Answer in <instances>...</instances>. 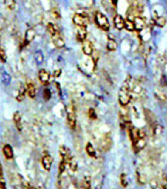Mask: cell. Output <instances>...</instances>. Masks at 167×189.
<instances>
[{"label": "cell", "instance_id": "1", "mask_svg": "<svg viewBox=\"0 0 167 189\" xmlns=\"http://www.w3.org/2000/svg\"><path fill=\"white\" fill-rule=\"evenodd\" d=\"M132 97L131 94V85H130V80L127 79L124 83H123L122 87L120 88L119 94H118V100L119 103L122 106H128Z\"/></svg>", "mask_w": 167, "mask_h": 189}, {"label": "cell", "instance_id": "2", "mask_svg": "<svg viewBox=\"0 0 167 189\" xmlns=\"http://www.w3.org/2000/svg\"><path fill=\"white\" fill-rule=\"evenodd\" d=\"M146 145V138L145 131L142 129H138V136H137L136 140L133 142V147L136 152L142 151Z\"/></svg>", "mask_w": 167, "mask_h": 189}, {"label": "cell", "instance_id": "3", "mask_svg": "<svg viewBox=\"0 0 167 189\" xmlns=\"http://www.w3.org/2000/svg\"><path fill=\"white\" fill-rule=\"evenodd\" d=\"M95 23L96 25L103 31H109L110 25L108 22V19L104 14H102L101 12H96L95 13Z\"/></svg>", "mask_w": 167, "mask_h": 189}, {"label": "cell", "instance_id": "4", "mask_svg": "<svg viewBox=\"0 0 167 189\" xmlns=\"http://www.w3.org/2000/svg\"><path fill=\"white\" fill-rule=\"evenodd\" d=\"M145 116H146V122L149 123V125L151 129L152 133H155L156 128H157L158 124H157V119H156V116L154 115V113L152 111H150L149 109H145Z\"/></svg>", "mask_w": 167, "mask_h": 189}, {"label": "cell", "instance_id": "5", "mask_svg": "<svg viewBox=\"0 0 167 189\" xmlns=\"http://www.w3.org/2000/svg\"><path fill=\"white\" fill-rule=\"evenodd\" d=\"M73 22L78 27H86L89 23V17L81 14H75L73 17Z\"/></svg>", "mask_w": 167, "mask_h": 189}, {"label": "cell", "instance_id": "6", "mask_svg": "<svg viewBox=\"0 0 167 189\" xmlns=\"http://www.w3.org/2000/svg\"><path fill=\"white\" fill-rule=\"evenodd\" d=\"M67 120H68L69 126L71 127L72 129H75L77 119H76L75 111H74V109H73V107H71V106H69L68 109H67Z\"/></svg>", "mask_w": 167, "mask_h": 189}, {"label": "cell", "instance_id": "7", "mask_svg": "<svg viewBox=\"0 0 167 189\" xmlns=\"http://www.w3.org/2000/svg\"><path fill=\"white\" fill-rule=\"evenodd\" d=\"M38 78L43 85H46V84H48L49 81H50V74H49L48 71H46L44 69H41V70H39Z\"/></svg>", "mask_w": 167, "mask_h": 189}, {"label": "cell", "instance_id": "8", "mask_svg": "<svg viewBox=\"0 0 167 189\" xmlns=\"http://www.w3.org/2000/svg\"><path fill=\"white\" fill-rule=\"evenodd\" d=\"M41 163H42V167H43L44 170H50L51 165H52V163H53V158H52L51 156H50V155H45V156L42 158Z\"/></svg>", "mask_w": 167, "mask_h": 189}, {"label": "cell", "instance_id": "9", "mask_svg": "<svg viewBox=\"0 0 167 189\" xmlns=\"http://www.w3.org/2000/svg\"><path fill=\"white\" fill-rule=\"evenodd\" d=\"M59 152H60V155H61V157L63 158V160H64L66 161V164H67V161H68L70 158H72L71 152H70V150L68 149V148H66L64 146L60 147Z\"/></svg>", "mask_w": 167, "mask_h": 189}, {"label": "cell", "instance_id": "10", "mask_svg": "<svg viewBox=\"0 0 167 189\" xmlns=\"http://www.w3.org/2000/svg\"><path fill=\"white\" fill-rule=\"evenodd\" d=\"M35 30H33V29H29L28 31L26 32V35H25V42H24V45H29L30 42H33V39H35Z\"/></svg>", "mask_w": 167, "mask_h": 189}, {"label": "cell", "instance_id": "11", "mask_svg": "<svg viewBox=\"0 0 167 189\" xmlns=\"http://www.w3.org/2000/svg\"><path fill=\"white\" fill-rule=\"evenodd\" d=\"M134 26H135V30L136 31H142V30L145 28V21H143V19L142 17H136L135 20H134Z\"/></svg>", "mask_w": 167, "mask_h": 189}, {"label": "cell", "instance_id": "12", "mask_svg": "<svg viewBox=\"0 0 167 189\" xmlns=\"http://www.w3.org/2000/svg\"><path fill=\"white\" fill-rule=\"evenodd\" d=\"M77 39L80 42H85L86 39V27H79L77 32Z\"/></svg>", "mask_w": 167, "mask_h": 189}, {"label": "cell", "instance_id": "13", "mask_svg": "<svg viewBox=\"0 0 167 189\" xmlns=\"http://www.w3.org/2000/svg\"><path fill=\"white\" fill-rule=\"evenodd\" d=\"M124 23L125 20L123 19V17L121 15H116L114 17V26L117 30H122L124 28Z\"/></svg>", "mask_w": 167, "mask_h": 189}, {"label": "cell", "instance_id": "14", "mask_svg": "<svg viewBox=\"0 0 167 189\" xmlns=\"http://www.w3.org/2000/svg\"><path fill=\"white\" fill-rule=\"evenodd\" d=\"M53 43H54V45L57 47V48H62V47H64L65 45L64 39L61 38V36H60L59 33L53 36Z\"/></svg>", "mask_w": 167, "mask_h": 189}, {"label": "cell", "instance_id": "15", "mask_svg": "<svg viewBox=\"0 0 167 189\" xmlns=\"http://www.w3.org/2000/svg\"><path fill=\"white\" fill-rule=\"evenodd\" d=\"M3 154H4V156H5L6 158H7V160H11V158H13V156H14V153H13L12 147L10 146L9 144L5 145V146L3 147Z\"/></svg>", "mask_w": 167, "mask_h": 189}, {"label": "cell", "instance_id": "16", "mask_svg": "<svg viewBox=\"0 0 167 189\" xmlns=\"http://www.w3.org/2000/svg\"><path fill=\"white\" fill-rule=\"evenodd\" d=\"M27 93H28L29 97H31V99H35V94H36L35 87L31 82H29L28 84H27Z\"/></svg>", "mask_w": 167, "mask_h": 189}, {"label": "cell", "instance_id": "17", "mask_svg": "<svg viewBox=\"0 0 167 189\" xmlns=\"http://www.w3.org/2000/svg\"><path fill=\"white\" fill-rule=\"evenodd\" d=\"M13 119H14V122L16 124L17 128L21 131L22 130V114H21V112H19V111L15 112L14 116H13Z\"/></svg>", "mask_w": 167, "mask_h": 189}, {"label": "cell", "instance_id": "18", "mask_svg": "<svg viewBox=\"0 0 167 189\" xmlns=\"http://www.w3.org/2000/svg\"><path fill=\"white\" fill-rule=\"evenodd\" d=\"M83 51L86 55H92L93 52V48L92 43L89 42H85L83 45Z\"/></svg>", "mask_w": 167, "mask_h": 189}, {"label": "cell", "instance_id": "19", "mask_svg": "<svg viewBox=\"0 0 167 189\" xmlns=\"http://www.w3.org/2000/svg\"><path fill=\"white\" fill-rule=\"evenodd\" d=\"M86 153H88V155L89 157L92 158H96V153H95V148H93V146L91 144V143H88L86 146Z\"/></svg>", "mask_w": 167, "mask_h": 189}, {"label": "cell", "instance_id": "20", "mask_svg": "<svg viewBox=\"0 0 167 189\" xmlns=\"http://www.w3.org/2000/svg\"><path fill=\"white\" fill-rule=\"evenodd\" d=\"M25 94H26L25 87L23 85H21V87H20V89H19V93H18V94H17L16 100H18V102H23L25 99Z\"/></svg>", "mask_w": 167, "mask_h": 189}, {"label": "cell", "instance_id": "21", "mask_svg": "<svg viewBox=\"0 0 167 189\" xmlns=\"http://www.w3.org/2000/svg\"><path fill=\"white\" fill-rule=\"evenodd\" d=\"M110 146H111V138L109 136H106L104 139L102 140V143H101V148L102 149H104V151H107Z\"/></svg>", "mask_w": 167, "mask_h": 189}, {"label": "cell", "instance_id": "22", "mask_svg": "<svg viewBox=\"0 0 167 189\" xmlns=\"http://www.w3.org/2000/svg\"><path fill=\"white\" fill-rule=\"evenodd\" d=\"M124 28L129 32H134L135 31V26H134V22L131 21L130 19L126 20L124 23Z\"/></svg>", "mask_w": 167, "mask_h": 189}, {"label": "cell", "instance_id": "23", "mask_svg": "<svg viewBox=\"0 0 167 189\" xmlns=\"http://www.w3.org/2000/svg\"><path fill=\"white\" fill-rule=\"evenodd\" d=\"M2 82L5 84V85H9L10 82H11V76L9 75V73L6 72L5 70L2 71Z\"/></svg>", "mask_w": 167, "mask_h": 189}, {"label": "cell", "instance_id": "24", "mask_svg": "<svg viewBox=\"0 0 167 189\" xmlns=\"http://www.w3.org/2000/svg\"><path fill=\"white\" fill-rule=\"evenodd\" d=\"M117 48V42L113 39H109L107 42V49L110 51H113Z\"/></svg>", "mask_w": 167, "mask_h": 189}, {"label": "cell", "instance_id": "25", "mask_svg": "<svg viewBox=\"0 0 167 189\" xmlns=\"http://www.w3.org/2000/svg\"><path fill=\"white\" fill-rule=\"evenodd\" d=\"M47 31L49 32V33L52 36H55V35H57V33H58L57 29H56V27L54 26V24H52V23H49L48 25H47Z\"/></svg>", "mask_w": 167, "mask_h": 189}, {"label": "cell", "instance_id": "26", "mask_svg": "<svg viewBox=\"0 0 167 189\" xmlns=\"http://www.w3.org/2000/svg\"><path fill=\"white\" fill-rule=\"evenodd\" d=\"M35 59L38 64H41L43 62V59H44V57H43V54L41 51H39V50H38V51H35Z\"/></svg>", "mask_w": 167, "mask_h": 189}, {"label": "cell", "instance_id": "27", "mask_svg": "<svg viewBox=\"0 0 167 189\" xmlns=\"http://www.w3.org/2000/svg\"><path fill=\"white\" fill-rule=\"evenodd\" d=\"M67 164L70 165V168H71L73 171L77 170V167H78V165H77V161H76V160L74 158V157H72L71 158H70V160L67 161Z\"/></svg>", "mask_w": 167, "mask_h": 189}, {"label": "cell", "instance_id": "28", "mask_svg": "<svg viewBox=\"0 0 167 189\" xmlns=\"http://www.w3.org/2000/svg\"><path fill=\"white\" fill-rule=\"evenodd\" d=\"M6 59H7V55H6V52L4 48L2 46H0V61L1 62H5Z\"/></svg>", "mask_w": 167, "mask_h": 189}, {"label": "cell", "instance_id": "29", "mask_svg": "<svg viewBox=\"0 0 167 189\" xmlns=\"http://www.w3.org/2000/svg\"><path fill=\"white\" fill-rule=\"evenodd\" d=\"M84 188L85 189H91V178L89 177H85V179L83 181Z\"/></svg>", "mask_w": 167, "mask_h": 189}, {"label": "cell", "instance_id": "30", "mask_svg": "<svg viewBox=\"0 0 167 189\" xmlns=\"http://www.w3.org/2000/svg\"><path fill=\"white\" fill-rule=\"evenodd\" d=\"M156 25L159 26V27H163V26H165V24H166V20L165 18H163V17H158L157 19H156Z\"/></svg>", "mask_w": 167, "mask_h": 189}, {"label": "cell", "instance_id": "31", "mask_svg": "<svg viewBox=\"0 0 167 189\" xmlns=\"http://www.w3.org/2000/svg\"><path fill=\"white\" fill-rule=\"evenodd\" d=\"M88 115H89V117L91 118L92 120H95V119H96V113H95V110L93 109H89V111H88Z\"/></svg>", "mask_w": 167, "mask_h": 189}, {"label": "cell", "instance_id": "32", "mask_svg": "<svg viewBox=\"0 0 167 189\" xmlns=\"http://www.w3.org/2000/svg\"><path fill=\"white\" fill-rule=\"evenodd\" d=\"M6 5H7V7L8 9H11L13 10L15 8V6H16V3L14 0H6Z\"/></svg>", "mask_w": 167, "mask_h": 189}, {"label": "cell", "instance_id": "33", "mask_svg": "<svg viewBox=\"0 0 167 189\" xmlns=\"http://www.w3.org/2000/svg\"><path fill=\"white\" fill-rule=\"evenodd\" d=\"M65 168H66V161L64 160H62V161L60 163V165H59V173L62 174L64 173Z\"/></svg>", "mask_w": 167, "mask_h": 189}, {"label": "cell", "instance_id": "34", "mask_svg": "<svg viewBox=\"0 0 167 189\" xmlns=\"http://www.w3.org/2000/svg\"><path fill=\"white\" fill-rule=\"evenodd\" d=\"M120 180H121V184L122 186L126 187L127 184H128V182H127V178H126V174L125 173H122L121 176H120Z\"/></svg>", "mask_w": 167, "mask_h": 189}, {"label": "cell", "instance_id": "35", "mask_svg": "<svg viewBox=\"0 0 167 189\" xmlns=\"http://www.w3.org/2000/svg\"><path fill=\"white\" fill-rule=\"evenodd\" d=\"M43 96H44L45 100H48L50 99V91L48 89H44V91H43Z\"/></svg>", "mask_w": 167, "mask_h": 189}, {"label": "cell", "instance_id": "36", "mask_svg": "<svg viewBox=\"0 0 167 189\" xmlns=\"http://www.w3.org/2000/svg\"><path fill=\"white\" fill-rule=\"evenodd\" d=\"M0 189H7V187H6V183L4 180H0Z\"/></svg>", "mask_w": 167, "mask_h": 189}, {"label": "cell", "instance_id": "37", "mask_svg": "<svg viewBox=\"0 0 167 189\" xmlns=\"http://www.w3.org/2000/svg\"><path fill=\"white\" fill-rule=\"evenodd\" d=\"M60 73H61V71H60V70H57V72H55V73H54V76H55V77H58V76L60 75Z\"/></svg>", "mask_w": 167, "mask_h": 189}, {"label": "cell", "instance_id": "38", "mask_svg": "<svg viewBox=\"0 0 167 189\" xmlns=\"http://www.w3.org/2000/svg\"><path fill=\"white\" fill-rule=\"evenodd\" d=\"M28 189H38V188L33 186V185H31V184H28Z\"/></svg>", "mask_w": 167, "mask_h": 189}, {"label": "cell", "instance_id": "39", "mask_svg": "<svg viewBox=\"0 0 167 189\" xmlns=\"http://www.w3.org/2000/svg\"><path fill=\"white\" fill-rule=\"evenodd\" d=\"M3 176V171H2V167H1V164H0V178Z\"/></svg>", "mask_w": 167, "mask_h": 189}, {"label": "cell", "instance_id": "40", "mask_svg": "<svg viewBox=\"0 0 167 189\" xmlns=\"http://www.w3.org/2000/svg\"><path fill=\"white\" fill-rule=\"evenodd\" d=\"M117 1H118V0H112V3H113V5H114V6H116V5H117Z\"/></svg>", "mask_w": 167, "mask_h": 189}]
</instances>
